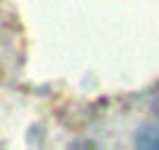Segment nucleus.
<instances>
[{
  "label": "nucleus",
  "instance_id": "obj_1",
  "mask_svg": "<svg viewBox=\"0 0 159 150\" xmlns=\"http://www.w3.org/2000/svg\"><path fill=\"white\" fill-rule=\"evenodd\" d=\"M136 143L145 145V148H159V129H148L145 127L140 136H136Z\"/></svg>",
  "mask_w": 159,
  "mask_h": 150
}]
</instances>
